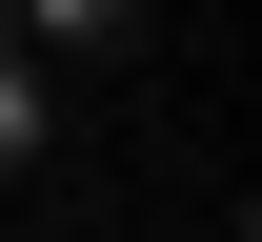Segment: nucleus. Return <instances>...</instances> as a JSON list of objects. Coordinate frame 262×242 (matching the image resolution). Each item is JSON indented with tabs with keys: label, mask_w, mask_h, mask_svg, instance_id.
Masks as SVG:
<instances>
[{
	"label": "nucleus",
	"mask_w": 262,
	"mask_h": 242,
	"mask_svg": "<svg viewBox=\"0 0 262 242\" xmlns=\"http://www.w3.org/2000/svg\"><path fill=\"white\" fill-rule=\"evenodd\" d=\"M40 141H61V61L0 40V182H40Z\"/></svg>",
	"instance_id": "1"
}]
</instances>
